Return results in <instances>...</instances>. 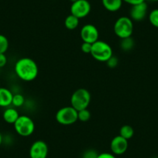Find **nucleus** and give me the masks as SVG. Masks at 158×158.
Listing matches in <instances>:
<instances>
[{"mask_svg":"<svg viewBox=\"0 0 158 158\" xmlns=\"http://www.w3.org/2000/svg\"><path fill=\"white\" fill-rule=\"evenodd\" d=\"M15 73L22 81H32L37 77L39 73L37 64L30 57H22L16 62Z\"/></svg>","mask_w":158,"mask_h":158,"instance_id":"1","label":"nucleus"},{"mask_svg":"<svg viewBox=\"0 0 158 158\" xmlns=\"http://www.w3.org/2000/svg\"><path fill=\"white\" fill-rule=\"evenodd\" d=\"M91 55L95 60L99 62H106L113 56L112 48L107 42L103 40H97L92 44Z\"/></svg>","mask_w":158,"mask_h":158,"instance_id":"2","label":"nucleus"},{"mask_svg":"<svg viewBox=\"0 0 158 158\" xmlns=\"http://www.w3.org/2000/svg\"><path fill=\"white\" fill-rule=\"evenodd\" d=\"M133 21L129 16H120L113 26L115 34L120 39L130 37L133 33Z\"/></svg>","mask_w":158,"mask_h":158,"instance_id":"3","label":"nucleus"},{"mask_svg":"<svg viewBox=\"0 0 158 158\" xmlns=\"http://www.w3.org/2000/svg\"><path fill=\"white\" fill-rule=\"evenodd\" d=\"M92 100L90 92L85 89H78L74 91L71 97V106L77 111L88 109Z\"/></svg>","mask_w":158,"mask_h":158,"instance_id":"4","label":"nucleus"},{"mask_svg":"<svg viewBox=\"0 0 158 158\" xmlns=\"http://www.w3.org/2000/svg\"><path fill=\"white\" fill-rule=\"evenodd\" d=\"M13 127L16 133L23 137L30 136L35 131L34 122L30 116L26 115H19Z\"/></svg>","mask_w":158,"mask_h":158,"instance_id":"5","label":"nucleus"},{"mask_svg":"<svg viewBox=\"0 0 158 158\" xmlns=\"http://www.w3.org/2000/svg\"><path fill=\"white\" fill-rule=\"evenodd\" d=\"M56 121L63 126H70L77 121V111L72 106H64L57 110L55 115Z\"/></svg>","mask_w":158,"mask_h":158,"instance_id":"6","label":"nucleus"},{"mask_svg":"<svg viewBox=\"0 0 158 158\" xmlns=\"http://www.w3.org/2000/svg\"><path fill=\"white\" fill-rule=\"evenodd\" d=\"M92 6L88 0H77L73 2L70 8L71 14L77 18L83 19L90 13Z\"/></svg>","mask_w":158,"mask_h":158,"instance_id":"7","label":"nucleus"},{"mask_svg":"<svg viewBox=\"0 0 158 158\" xmlns=\"http://www.w3.org/2000/svg\"><path fill=\"white\" fill-rule=\"evenodd\" d=\"M80 36L83 42L92 44L98 40L99 32H98V28L93 24H85L81 27L80 30Z\"/></svg>","mask_w":158,"mask_h":158,"instance_id":"8","label":"nucleus"},{"mask_svg":"<svg viewBox=\"0 0 158 158\" xmlns=\"http://www.w3.org/2000/svg\"><path fill=\"white\" fill-rule=\"evenodd\" d=\"M49 148L45 141L38 139L32 143L30 148V158H48Z\"/></svg>","mask_w":158,"mask_h":158,"instance_id":"9","label":"nucleus"},{"mask_svg":"<svg viewBox=\"0 0 158 158\" xmlns=\"http://www.w3.org/2000/svg\"><path fill=\"white\" fill-rule=\"evenodd\" d=\"M129 147V142L127 139L117 135L112 138L110 142V150L112 153L115 156L123 155L127 152Z\"/></svg>","mask_w":158,"mask_h":158,"instance_id":"10","label":"nucleus"},{"mask_svg":"<svg viewBox=\"0 0 158 158\" xmlns=\"http://www.w3.org/2000/svg\"><path fill=\"white\" fill-rule=\"evenodd\" d=\"M147 10H148V6L146 2L132 6L130 11V18L133 21H136V22L143 20L147 16Z\"/></svg>","mask_w":158,"mask_h":158,"instance_id":"11","label":"nucleus"},{"mask_svg":"<svg viewBox=\"0 0 158 158\" xmlns=\"http://www.w3.org/2000/svg\"><path fill=\"white\" fill-rule=\"evenodd\" d=\"M13 94L6 88H0V107L7 108L12 105Z\"/></svg>","mask_w":158,"mask_h":158,"instance_id":"12","label":"nucleus"},{"mask_svg":"<svg viewBox=\"0 0 158 158\" xmlns=\"http://www.w3.org/2000/svg\"><path fill=\"white\" fill-rule=\"evenodd\" d=\"M19 115H20L19 114V112L15 108L7 107L4 110L3 114H2V118L6 123L13 125L15 122L17 120Z\"/></svg>","mask_w":158,"mask_h":158,"instance_id":"13","label":"nucleus"},{"mask_svg":"<svg viewBox=\"0 0 158 158\" xmlns=\"http://www.w3.org/2000/svg\"><path fill=\"white\" fill-rule=\"evenodd\" d=\"M123 0H102L103 7L112 13L118 11L123 6Z\"/></svg>","mask_w":158,"mask_h":158,"instance_id":"14","label":"nucleus"},{"mask_svg":"<svg viewBox=\"0 0 158 158\" xmlns=\"http://www.w3.org/2000/svg\"><path fill=\"white\" fill-rule=\"evenodd\" d=\"M80 19L77 18L76 16L70 14L65 18L64 19V26L68 30H74L78 27Z\"/></svg>","mask_w":158,"mask_h":158,"instance_id":"15","label":"nucleus"},{"mask_svg":"<svg viewBox=\"0 0 158 158\" xmlns=\"http://www.w3.org/2000/svg\"><path fill=\"white\" fill-rule=\"evenodd\" d=\"M118 135L129 140L134 136V130L131 126L124 125L119 130V134Z\"/></svg>","mask_w":158,"mask_h":158,"instance_id":"16","label":"nucleus"},{"mask_svg":"<svg viewBox=\"0 0 158 158\" xmlns=\"http://www.w3.org/2000/svg\"><path fill=\"white\" fill-rule=\"evenodd\" d=\"M135 42L133 40V38L130 37L124 38V39H121L120 42V48L123 51H130L134 48Z\"/></svg>","mask_w":158,"mask_h":158,"instance_id":"17","label":"nucleus"},{"mask_svg":"<svg viewBox=\"0 0 158 158\" xmlns=\"http://www.w3.org/2000/svg\"><path fill=\"white\" fill-rule=\"evenodd\" d=\"M91 116H92V114L88 109L77 111V120L81 121V122H87L90 119Z\"/></svg>","mask_w":158,"mask_h":158,"instance_id":"18","label":"nucleus"},{"mask_svg":"<svg viewBox=\"0 0 158 158\" xmlns=\"http://www.w3.org/2000/svg\"><path fill=\"white\" fill-rule=\"evenodd\" d=\"M25 103V98L22 94H15L13 95V101H12V106H13L16 108L22 107Z\"/></svg>","mask_w":158,"mask_h":158,"instance_id":"19","label":"nucleus"},{"mask_svg":"<svg viewBox=\"0 0 158 158\" xmlns=\"http://www.w3.org/2000/svg\"><path fill=\"white\" fill-rule=\"evenodd\" d=\"M8 38L2 34H0V54H6L9 49Z\"/></svg>","mask_w":158,"mask_h":158,"instance_id":"20","label":"nucleus"},{"mask_svg":"<svg viewBox=\"0 0 158 158\" xmlns=\"http://www.w3.org/2000/svg\"><path fill=\"white\" fill-rule=\"evenodd\" d=\"M149 21L152 26L158 28V9H155L150 12L149 14Z\"/></svg>","mask_w":158,"mask_h":158,"instance_id":"21","label":"nucleus"},{"mask_svg":"<svg viewBox=\"0 0 158 158\" xmlns=\"http://www.w3.org/2000/svg\"><path fill=\"white\" fill-rule=\"evenodd\" d=\"M98 153L95 150L93 149H89L85 151L83 153L82 158H98Z\"/></svg>","mask_w":158,"mask_h":158,"instance_id":"22","label":"nucleus"},{"mask_svg":"<svg viewBox=\"0 0 158 158\" xmlns=\"http://www.w3.org/2000/svg\"><path fill=\"white\" fill-rule=\"evenodd\" d=\"M92 44L86 43V42H83L81 46V51L85 54H91V51H92Z\"/></svg>","mask_w":158,"mask_h":158,"instance_id":"23","label":"nucleus"},{"mask_svg":"<svg viewBox=\"0 0 158 158\" xmlns=\"http://www.w3.org/2000/svg\"><path fill=\"white\" fill-rule=\"evenodd\" d=\"M106 63L107 64L108 67H109V68H114L117 66V64H118V58H117L116 57H115V56H112V57H110Z\"/></svg>","mask_w":158,"mask_h":158,"instance_id":"24","label":"nucleus"},{"mask_svg":"<svg viewBox=\"0 0 158 158\" xmlns=\"http://www.w3.org/2000/svg\"><path fill=\"white\" fill-rule=\"evenodd\" d=\"M98 158H117L115 155L113 153H109V152H104V153H98Z\"/></svg>","mask_w":158,"mask_h":158,"instance_id":"25","label":"nucleus"},{"mask_svg":"<svg viewBox=\"0 0 158 158\" xmlns=\"http://www.w3.org/2000/svg\"><path fill=\"white\" fill-rule=\"evenodd\" d=\"M7 64V57L5 54H0V68L5 67Z\"/></svg>","mask_w":158,"mask_h":158,"instance_id":"26","label":"nucleus"},{"mask_svg":"<svg viewBox=\"0 0 158 158\" xmlns=\"http://www.w3.org/2000/svg\"><path fill=\"white\" fill-rule=\"evenodd\" d=\"M124 2L126 3L129 4L132 6H134L136 5V4H139V3H142V2H146V0H123Z\"/></svg>","mask_w":158,"mask_h":158,"instance_id":"27","label":"nucleus"},{"mask_svg":"<svg viewBox=\"0 0 158 158\" xmlns=\"http://www.w3.org/2000/svg\"><path fill=\"white\" fill-rule=\"evenodd\" d=\"M2 143V134H1V133H0V146H1Z\"/></svg>","mask_w":158,"mask_h":158,"instance_id":"28","label":"nucleus"},{"mask_svg":"<svg viewBox=\"0 0 158 158\" xmlns=\"http://www.w3.org/2000/svg\"><path fill=\"white\" fill-rule=\"evenodd\" d=\"M148 1H150V2H158V0H148Z\"/></svg>","mask_w":158,"mask_h":158,"instance_id":"29","label":"nucleus"},{"mask_svg":"<svg viewBox=\"0 0 158 158\" xmlns=\"http://www.w3.org/2000/svg\"><path fill=\"white\" fill-rule=\"evenodd\" d=\"M70 1H71V2L73 3V2H76V1H77V0H70Z\"/></svg>","mask_w":158,"mask_h":158,"instance_id":"30","label":"nucleus"},{"mask_svg":"<svg viewBox=\"0 0 158 158\" xmlns=\"http://www.w3.org/2000/svg\"><path fill=\"white\" fill-rule=\"evenodd\" d=\"M0 88H1V81H0Z\"/></svg>","mask_w":158,"mask_h":158,"instance_id":"31","label":"nucleus"},{"mask_svg":"<svg viewBox=\"0 0 158 158\" xmlns=\"http://www.w3.org/2000/svg\"><path fill=\"white\" fill-rule=\"evenodd\" d=\"M153 158H158V157H157V156H156V157H153Z\"/></svg>","mask_w":158,"mask_h":158,"instance_id":"32","label":"nucleus"}]
</instances>
